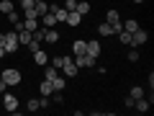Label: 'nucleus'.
Returning <instances> with one entry per match:
<instances>
[{"mask_svg":"<svg viewBox=\"0 0 154 116\" xmlns=\"http://www.w3.org/2000/svg\"><path fill=\"white\" fill-rule=\"evenodd\" d=\"M134 3H139V5H141V3H144V0H134Z\"/></svg>","mask_w":154,"mask_h":116,"instance_id":"4c0bfd02","label":"nucleus"},{"mask_svg":"<svg viewBox=\"0 0 154 116\" xmlns=\"http://www.w3.org/2000/svg\"><path fill=\"white\" fill-rule=\"evenodd\" d=\"M44 41L57 44V41H59V31H57V28H44Z\"/></svg>","mask_w":154,"mask_h":116,"instance_id":"1a4fd4ad","label":"nucleus"},{"mask_svg":"<svg viewBox=\"0 0 154 116\" xmlns=\"http://www.w3.org/2000/svg\"><path fill=\"white\" fill-rule=\"evenodd\" d=\"M128 62H139V52H136V49L128 52Z\"/></svg>","mask_w":154,"mask_h":116,"instance_id":"2f4dec72","label":"nucleus"},{"mask_svg":"<svg viewBox=\"0 0 154 116\" xmlns=\"http://www.w3.org/2000/svg\"><path fill=\"white\" fill-rule=\"evenodd\" d=\"M11 11H13V3H11V0H0V13H3V16H8Z\"/></svg>","mask_w":154,"mask_h":116,"instance_id":"412c9836","label":"nucleus"},{"mask_svg":"<svg viewBox=\"0 0 154 116\" xmlns=\"http://www.w3.org/2000/svg\"><path fill=\"white\" fill-rule=\"evenodd\" d=\"M28 49H31V52H38V49H41V41H38V39H31V41H28Z\"/></svg>","mask_w":154,"mask_h":116,"instance_id":"cd10ccee","label":"nucleus"},{"mask_svg":"<svg viewBox=\"0 0 154 116\" xmlns=\"http://www.w3.org/2000/svg\"><path fill=\"white\" fill-rule=\"evenodd\" d=\"M3 108L11 111V114H16V111H18V95H13V93H3Z\"/></svg>","mask_w":154,"mask_h":116,"instance_id":"20e7f679","label":"nucleus"},{"mask_svg":"<svg viewBox=\"0 0 154 116\" xmlns=\"http://www.w3.org/2000/svg\"><path fill=\"white\" fill-rule=\"evenodd\" d=\"M18 3H21V0H18Z\"/></svg>","mask_w":154,"mask_h":116,"instance_id":"58836bf2","label":"nucleus"},{"mask_svg":"<svg viewBox=\"0 0 154 116\" xmlns=\"http://www.w3.org/2000/svg\"><path fill=\"white\" fill-rule=\"evenodd\" d=\"M51 65H54L57 70H59V67H62V57H51Z\"/></svg>","mask_w":154,"mask_h":116,"instance_id":"473e14b6","label":"nucleus"},{"mask_svg":"<svg viewBox=\"0 0 154 116\" xmlns=\"http://www.w3.org/2000/svg\"><path fill=\"white\" fill-rule=\"evenodd\" d=\"M80 21H82V16H80L77 11H69V13H67V21H64V23H69V26H80Z\"/></svg>","mask_w":154,"mask_h":116,"instance_id":"4468645a","label":"nucleus"},{"mask_svg":"<svg viewBox=\"0 0 154 116\" xmlns=\"http://www.w3.org/2000/svg\"><path fill=\"white\" fill-rule=\"evenodd\" d=\"M146 39H149V34L141 31V28H136V31L131 34V44L128 47H141V44H146Z\"/></svg>","mask_w":154,"mask_h":116,"instance_id":"39448f33","label":"nucleus"},{"mask_svg":"<svg viewBox=\"0 0 154 116\" xmlns=\"http://www.w3.org/2000/svg\"><path fill=\"white\" fill-rule=\"evenodd\" d=\"M38 90H41V95L51 98V93H54V85H51V80H44V83L38 85Z\"/></svg>","mask_w":154,"mask_h":116,"instance_id":"ddd939ff","label":"nucleus"},{"mask_svg":"<svg viewBox=\"0 0 154 116\" xmlns=\"http://www.w3.org/2000/svg\"><path fill=\"white\" fill-rule=\"evenodd\" d=\"M128 95H131L134 101H136V98H141V95H144V88H139V85H134V88H131V93H128Z\"/></svg>","mask_w":154,"mask_h":116,"instance_id":"bb28decb","label":"nucleus"},{"mask_svg":"<svg viewBox=\"0 0 154 116\" xmlns=\"http://www.w3.org/2000/svg\"><path fill=\"white\" fill-rule=\"evenodd\" d=\"M57 75H59V72H57V67H44V80H54Z\"/></svg>","mask_w":154,"mask_h":116,"instance_id":"b1692460","label":"nucleus"},{"mask_svg":"<svg viewBox=\"0 0 154 116\" xmlns=\"http://www.w3.org/2000/svg\"><path fill=\"white\" fill-rule=\"evenodd\" d=\"M33 8H36V16H38V18H41V16H44L46 11H49V5H46V0H36V5H33Z\"/></svg>","mask_w":154,"mask_h":116,"instance_id":"a211bd4d","label":"nucleus"},{"mask_svg":"<svg viewBox=\"0 0 154 116\" xmlns=\"http://www.w3.org/2000/svg\"><path fill=\"white\" fill-rule=\"evenodd\" d=\"M5 88H8V85H5V80L0 77V93H5Z\"/></svg>","mask_w":154,"mask_h":116,"instance_id":"f704fd0d","label":"nucleus"},{"mask_svg":"<svg viewBox=\"0 0 154 116\" xmlns=\"http://www.w3.org/2000/svg\"><path fill=\"white\" fill-rule=\"evenodd\" d=\"M85 52H88L90 57H95V60H98V57H100V41H98V39H93V41H88V47H85Z\"/></svg>","mask_w":154,"mask_h":116,"instance_id":"0eeeda50","label":"nucleus"},{"mask_svg":"<svg viewBox=\"0 0 154 116\" xmlns=\"http://www.w3.org/2000/svg\"><path fill=\"white\" fill-rule=\"evenodd\" d=\"M51 85H54V90H59V93H62V90H64V85H67V80H64V77H59V75H57L54 80H51Z\"/></svg>","mask_w":154,"mask_h":116,"instance_id":"aec40b11","label":"nucleus"},{"mask_svg":"<svg viewBox=\"0 0 154 116\" xmlns=\"http://www.w3.org/2000/svg\"><path fill=\"white\" fill-rule=\"evenodd\" d=\"M0 77L5 80V85H18V83L23 80L18 67H5V70H0Z\"/></svg>","mask_w":154,"mask_h":116,"instance_id":"f257e3e1","label":"nucleus"},{"mask_svg":"<svg viewBox=\"0 0 154 116\" xmlns=\"http://www.w3.org/2000/svg\"><path fill=\"white\" fill-rule=\"evenodd\" d=\"M3 57H5V49H3V47H0V60H3Z\"/></svg>","mask_w":154,"mask_h":116,"instance_id":"e433bc0d","label":"nucleus"},{"mask_svg":"<svg viewBox=\"0 0 154 116\" xmlns=\"http://www.w3.org/2000/svg\"><path fill=\"white\" fill-rule=\"evenodd\" d=\"M75 11L80 13V16H88V13H90V3H88V0H85V3H77Z\"/></svg>","mask_w":154,"mask_h":116,"instance_id":"4be33fe9","label":"nucleus"},{"mask_svg":"<svg viewBox=\"0 0 154 116\" xmlns=\"http://www.w3.org/2000/svg\"><path fill=\"white\" fill-rule=\"evenodd\" d=\"M134 108H136L139 114H146V111H149V101L141 95V98H136V101H134Z\"/></svg>","mask_w":154,"mask_h":116,"instance_id":"9b49d317","label":"nucleus"},{"mask_svg":"<svg viewBox=\"0 0 154 116\" xmlns=\"http://www.w3.org/2000/svg\"><path fill=\"white\" fill-rule=\"evenodd\" d=\"M123 103H126V108H134V98H131V95H126V101H123Z\"/></svg>","mask_w":154,"mask_h":116,"instance_id":"72a5a7b5","label":"nucleus"},{"mask_svg":"<svg viewBox=\"0 0 154 116\" xmlns=\"http://www.w3.org/2000/svg\"><path fill=\"white\" fill-rule=\"evenodd\" d=\"M33 62H36V65H46V62H49V57H46V52H44V49L33 52Z\"/></svg>","mask_w":154,"mask_h":116,"instance_id":"dca6fc26","label":"nucleus"},{"mask_svg":"<svg viewBox=\"0 0 154 116\" xmlns=\"http://www.w3.org/2000/svg\"><path fill=\"white\" fill-rule=\"evenodd\" d=\"M123 28H126V31H131V34H134V31H136V28H139V21H134V18H128V21L123 23Z\"/></svg>","mask_w":154,"mask_h":116,"instance_id":"393cba45","label":"nucleus"},{"mask_svg":"<svg viewBox=\"0 0 154 116\" xmlns=\"http://www.w3.org/2000/svg\"><path fill=\"white\" fill-rule=\"evenodd\" d=\"M0 47L5 49V34H0Z\"/></svg>","mask_w":154,"mask_h":116,"instance_id":"c9c22d12","label":"nucleus"},{"mask_svg":"<svg viewBox=\"0 0 154 116\" xmlns=\"http://www.w3.org/2000/svg\"><path fill=\"white\" fill-rule=\"evenodd\" d=\"M38 26H41V23H38V18H26V21L21 23V28H26V31H31V34L36 31Z\"/></svg>","mask_w":154,"mask_h":116,"instance_id":"9d476101","label":"nucleus"},{"mask_svg":"<svg viewBox=\"0 0 154 116\" xmlns=\"http://www.w3.org/2000/svg\"><path fill=\"white\" fill-rule=\"evenodd\" d=\"M31 39H33V34H31V31H26V28H21V31H18V44H21V47H26Z\"/></svg>","mask_w":154,"mask_h":116,"instance_id":"f8f14e48","label":"nucleus"},{"mask_svg":"<svg viewBox=\"0 0 154 116\" xmlns=\"http://www.w3.org/2000/svg\"><path fill=\"white\" fill-rule=\"evenodd\" d=\"M98 34H100V36H113V26H110L108 21L100 23V26H98Z\"/></svg>","mask_w":154,"mask_h":116,"instance_id":"f3484780","label":"nucleus"},{"mask_svg":"<svg viewBox=\"0 0 154 116\" xmlns=\"http://www.w3.org/2000/svg\"><path fill=\"white\" fill-rule=\"evenodd\" d=\"M59 70H62V72H64V75H67V77H75V75H77V72H80V67H77V65H75V60H72V57H69V54H67V57H62V67H59Z\"/></svg>","mask_w":154,"mask_h":116,"instance_id":"f03ea898","label":"nucleus"},{"mask_svg":"<svg viewBox=\"0 0 154 116\" xmlns=\"http://www.w3.org/2000/svg\"><path fill=\"white\" fill-rule=\"evenodd\" d=\"M118 39H121V44H131V31L121 28V31H118Z\"/></svg>","mask_w":154,"mask_h":116,"instance_id":"5701e85b","label":"nucleus"},{"mask_svg":"<svg viewBox=\"0 0 154 116\" xmlns=\"http://www.w3.org/2000/svg\"><path fill=\"white\" fill-rule=\"evenodd\" d=\"M85 47H88V41H82V39H77L75 44H72V52H75V57H77V54H85Z\"/></svg>","mask_w":154,"mask_h":116,"instance_id":"2eb2a0df","label":"nucleus"},{"mask_svg":"<svg viewBox=\"0 0 154 116\" xmlns=\"http://www.w3.org/2000/svg\"><path fill=\"white\" fill-rule=\"evenodd\" d=\"M75 65L77 67H95V57H90L88 52H85V54H77L75 57Z\"/></svg>","mask_w":154,"mask_h":116,"instance_id":"423d86ee","label":"nucleus"},{"mask_svg":"<svg viewBox=\"0 0 154 116\" xmlns=\"http://www.w3.org/2000/svg\"><path fill=\"white\" fill-rule=\"evenodd\" d=\"M8 21H11L13 26H16V23H21V16H18V11H16V8H13V11L8 13Z\"/></svg>","mask_w":154,"mask_h":116,"instance_id":"a878e982","label":"nucleus"},{"mask_svg":"<svg viewBox=\"0 0 154 116\" xmlns=\"http://www.w3.org/2000/svg\"><path fill=\"white\" fill-rule=\"evenodd\" d=\"M105 21H108V23H121V16H118V11H113V8H110V11L105 13Z\"/></svg>","mask_w":154,"mask_h":116,"instance_id":"6ab92c4d","label":"nucleus"},{"mask_svg":"<svg viewBox=\"0 0 154 116\" xmlns=\"http://www.w3.org/2000/svg\"><path fill=\"white\" fill-rule=\"evenodd\" d=\"M41 26H44V28H54L57 26V16L51 11H46L44 16H41Z\"/></svg>","mask_w":154,"mask_h":116,"instance_id":"6e6552de","label":"nucleus"},{"mask_svg":"<svg viewBox=\"0 0 154 116\" xmlns=\"http://www.w3.org/2000/svg\"><path fill=\"white\" fill-rule=\"evenodd\" d=\"M23 13H26V18H38L36 16V8H23Z\"/></svg>","mask_w":154,"mask_h":116,"instance_id":"7c9ffc66","label":"nucleus"},{"mask_svg":"<svg viewBox=\"0 0 154 116\" xmlns=\"http://www.w3.org/2000/svg\"><path fill=\"white\" fill-rule=\"evenodd\" d=\"M62 8H64L67 13H69V11H75V8H77V0H67V3H64Z\"/></svg>","mask_w":154,"mask_h":116,"instance_id":"c756f323","label":"nucleus"},{"mask_svg":"<svg viewBox=\"0 0 154 116\" xmlns=\"http://www.w3.org/2000/svg\"><path fill=\"white\" fill-rule=\"evenodd\" d=\"M26 108L31 111V114H33V111H38V98H31V101L26 103Z\"/></svg>","mask_w":154,"mask_h":116,"instance_id":"c85d7f7f","label":"nucleus"},{"mask_svg":"<svg viewBox=\"0 0 154 116\" xmlns=\"http://www.w3.org/2000/svg\"><path fill=\"white\" fill-rule=\"evenodd\" d=\"M18 47H21V44H18V31H16V28H13V31H5V52L13 54Z\"/></svg>","mask_w":154,"mask_h":116,"instance_id":"7ed1b4c3","label":"nucleus"}]
</instances>
